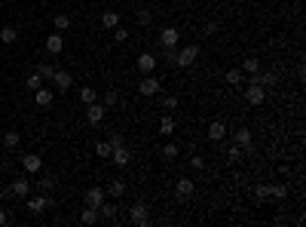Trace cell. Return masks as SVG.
Wrapping results in <instances>:
<instances>
[{
  "instance_id": "1",
  "label": "cell",
  "mask_w": 306,
  "mask_h": 227,
  "mask_svg": "<svg viewBox=\"0 0 306 227\" xmlns=\"http://www.w3.org/2000/svg\"><path fill=\"white\" fill-rule=\"evenodd\" d=\"M160 89H163V83L156 80L153 74H141V83H138V92L144 95V98H153V95H160Z\"/></svg>"
},
{
  "instance_id": "2",
  "label": "cell",
  "mask_w": 306,
  "mask_h": 227,
  "mask_svg": "<svg viewBox=\"0 0 306 227\" xmlns=\"http://www.w3.org/2000/svg\"><path fill=\"white\" fill-rule=\"evenodd\" d=\"M52 206H55V200L46 197L43 190H40V197H31V200H28V212H31V215H43V212L52 209Z\"/></svg>"
},
{
  "instance_id": "3",
  "label": "cell",
  "mask_w": 306,
  "mask_h": 227,
  "mask_svg": "<svg viewBox=\"0 0 306 227\" xmlns=\"http://www.w3.org/2000/svg\"><path fill=\"white\" fill-rule=\"evenodd\" d=\"M196 55H199V46H193V43L184 46V49H178L175 52V68H190L196 62Z\"/></svg>"
},
{
  "instance_id": "4",
  "label": "cell",
  "mask_w": 306,
  "mask_h": 227,
  "mask_svg": "<svg viewBox=\"0 0 306 227\" xmlns=\"http://www.w3.org/2000/svg\"><path fill=\"white\" fill-rule=\"evenodd\" d=\"M245 101L248 105H254V108H260L266 101V89L260 86V83H248V89H245Z\"/></svg>"
},
{
  "instance_id": "5",
  "label": "cell",
  "mask_w": 306,
  "mask_h": 227,
  "mask_svg": "<svg viewBox=\"0 0 306 227\" xmlns=\"http://www.w3.org/2000/svg\"><path fill=\"white\" fill-rule=\"evenodd\" d=\"M107 117V108L104 105H98V101H92V105L86 108V120H89V126H101Z\"/></svg>"
},
{
  "instance_id": "6",
  "label": "cell",
  "mask_w": 306,
  "mask_h": 227,
  "mask_svg": "<svg viewBox=\"0 0 306 227\" xmlns=\"http://www.w3.org/2000/svg\"><path fill=\"white\" fill-rule=\"evenodd\" d=\"M49 83H55V92H67V89L74 86V77H71V71H59V68H55Z\"/></svg>"
},
{
  "instance_id": "7",
  "label": "cell",
  "mask_w": 306,
  "mask_h": 227,
  "mask_svg": "<svg viewBox=\"0 0 306 227\" xmlns=\"http://www.w3.org/2000/svg\"><path fill=\"white\" fill-rule=\"evenodd\" d=\"M129 221H132V224H147V221H150V212H147L144 203H135V206H129Z\"/></svg>"
},
{
  "instance_id": "8",
  "label": "cell",
  "mask_w": 306,
  "mask_h": 227,
  "mask_svg": "<svg viewBox=\"0 0 306 227\" xmlns=\"http://www.w3.org/2000/svg\"><path fill=\"white\" fill-rule=\"evenodd\" d=\"M193 190H196V184L190 178H178L175 181V194H178V200H190L193 197Z\"/></svg>"
},
{
  "instance_id": "9",
  "label": "cell",
  "mask_w": 306,
  "mask_h": 227,
  "mask_svg": "<svg viewBox=\"0 0 306 227\" xmlns=\"http://www.w3.org/2000/svg\"><path fill=\"white\" fill-rule=\"evenodd\" d=\"M21 169H25V172H40V169H43V157L40 154H25V157H21Z\"/></svg>"
},
{
  "instance_id": "10",
  "label": "cell",
  "mask_w": 306,
  "mask_h": 227,
  "mask_svg": "<svg viewBox=\"0 0 306 227\" xmlns=\"http://www.w3.org/2000/svg\"><path fill=\"white\" fill-rule=\"evenodd\" d=\"M52 98H55V89H49V86L34 89V101H37L40 108H49V105H52Z\"/></svg>"
},
{
  "instance_id": "11",
  "label": "cell",
  "mask_w": 306,
  "mask_h": 227,
  "mask_svg": "<svg viewBox=\"0 0 306 227\" xmlns=\"http://www.w3.org/2000/svg\"><path fill=\"white\" fill-rule=\"evenodd\" d=\"M9 190H13V197H19V200H28V197H31V181H25V178H16L13 184H9Z\"/></svg>"
},
{
  "instance_id": "12",
  "label": "cell",
  "mask_w": 306,
  "mask_h": 227,
  "mask_svg": "<svg viewBox=\"0 0 306 227\" xmlns=\"http://www.w3.org/2000/svg\"><path fill=\"white\" fill-rule=\"evenodd\" d=\"M110 160H113V166H129L132 163V154L126 151V144H122V147H113V151H110Z\"/></svg>"
},
{
  "instance_id": "13",
  "label": "cell",
  "mask_w": 306,
  "mask_h": 227,
  "mask_svg": "<svg viewBox=\"0 0 306 227\" xmlns=\"http://www.w3.org/2000/svg\"><path fill=\"white\" fill-rule=\"evenodd\" d=\"M178 40H181V31H178V28H163V34H160L163 49H165V46H178Z\"/></svg>"
},
{
  "instance_id": "14",
  "label": "cell",
  "mask_w": 306,
  "mask_h": 227,
  "mask_svg": "<svg viewBox=\"0 0 306 227\" xmlns=\"http://www.w3.org/2000/svg\"><path fill=\"white\" fill-rule=\"evenodd\" d=\"M153 68H156V55L153 52H141L138 55V71L141 74H153Z\"/></svg>"
},
{
  "instance_id": "15",
  "label": "cell",
  "mask_w": 306,
  "mask_h": 227,
  "mask_svg": "<svg viewBox=\"0 0 306 227\" xmlns=\"http://www.w3.org/2000/svg\"><path fill=\"white\" fill-rule=\"evenodd\" d=\"M104 197H107L104 187H89V190H86V206H95V209H98L101 203H104Z\"/></svg>"
},
{
  "instance_id": "16",
  "label": "cell",
  "mask_w": 306,
  "mask_h": 227,
  "mask_svg": "<svg viewBox=\"0 0 306 227\" xmlns=\"http://www.w3.org/2000/svg\"><path fill=\"white\" fill-rule=\"evenodd\" d=\"M101 25H104L107 31L120 28V9H104V13H101Z\"/></svg>"
},
{
  "instance_id": "17",
  "label": "cell",
  "mask_w": 306,
  "mask_h": 227,
  "mask_svg": "<svg viewBox=\"0 0 306 227\" xmlns=\"http://www.w3.org/2000/svg\"><path fill=\"white\" fill-rule=\"evenodd\" d=\"M236 144H239L245 154L251 151V147H254V135H251V129H239V132H236Z\"/></svg>"
},
{
  "instance_id": "18",
  "label": "cell",
  "mask_w": 306,
  "mask_h": 227,
  "mask_svg": "<svg viewBox=\"0 0 306 227\" xmlns=\"http://www.w3.org/2000/svg\"><path fill=\"white\" fill-rule=\"evenodd\" d=\"M61 49H64V37H61V34H49V37H46V52L59 55Z\"/></svg>"
},
{
  "instance_id": "19",
  "label": "cell",
  "mask_w": 306,
  "mask_h": 227,
  "mask_svg": "<svg viewBox=\"0 0 306 227\" xmlns=\"http://www.w3.org/2000/svg\"><path fill=\"white\" fill-rule=\"evenodd\" d=\"M208 138H211V141H224V138H226V126H224L221 120H214L211 126H208Z\"/></svg>"
},
{
  "instance_id": "20",
  "label": "cell",
  "mask_w": 306,
  "mask_h": 227,
  "mask_svg": "<svg viewBox=\"0 0 306 227\" xmlns=\"http://www.w3.org/2000/svg\"><path fill=\"white\" fill-rule=\"evenodd\" d=\"M224 80L230 83V86H239V83H245V71H239V68H230Z\"/></svg>"
},
{
  "instance_id": "21",
  "label": "cell",
  "mask_w": 306,
  "mask_h": 227,
  "mask_svg": "<svg viewBox=\"0 0 306 227\" xmlns=\"http://www.w3.org/2000/svg\"><path fill=\"white\" fill-rule=\"evenodd\" d=\"M257 83L264 86V89H269V86H276L279 83V74L276 71H266V74H257Z\"/></svg>"
},
{
  "instance_id": "22",
  "label": "cell",
  "mask_w": 306,
  "mask_h": 227,
  "mask_svg": "<svg viewBox=\"0 0 306 227\" xmlns=\"http://www.w3.org/2000/svg\"><path fill=\"white\" fill-rule=\"evenodd\" d=\"M98 218H101V215H98L95 206H86L83 215H80V221H83V224H98Z\"/></svg>"
},
{
  "instance_id": "23",
  "label": "cell",
  "mask_w": 306,
  "mask_h": 227,
  "mask_svg": "<svg viewBox=\"0 0 306 227\" xmlns=\"http://www.w3.org/2000/svg\"><path fill=\"white\" fill-rule=\"evenodd\" d=\"M242 157H245V151H242V147H239V144H236V141H233L230 147H226V160H230V163H239V160H242Z\"/></svg>"
},
{
  "instance_id": "24",
  "label": "cell",
  "mask_w": 306,
  "mask_h": 227,
  "mask_svg": "<svg viewBox=\"0 0 306 227\" xmlns=\"http://www.w3.org/2000/svg\"><path fill=\"white\" fill-rule=\"evenodd\" d=\"M104 194H110L113 200H120L122 194H126V184H122V181H110V184H107V190H104Z\"/></svg>"
},
{
  "instance_id": "25",
  "label": "cell",
  "mask_w": 306,
  "mask_h": 227,
  "mask_svg": "<svg viewBox=\"0 0 306 227\" xmlns=\"http://www.w3.org/2000/svg\"><path fill=\"white\" fill-rule=\"evenodd\" d=\"M98 215H101V218H110V221H113V218H117V206H113V203H107V200H104V203H101V206H98Z\"/></svg>"
},
{
  "instance_id": "26",
  "label": "cell",
  "mask_w": 306,
  "mask_h": 227,
  "mask_svg": "<svg viewBox=\"0 0 306 227\" xmlns=\"http://www.w3.org/2000/svg\"><path fill=\"white\" fill-rule=\"evenodd\" d=\"M37 74L43 77V83H49V80H52V74H55V68H52L49 62H40V65H37Z\"/></svg>"
},
{
  "instance_id": "27",
  "label": "cell",
  "mask_w": 306,
  "mask_h": 227,
  "mask_svg": "<svg viewBox=\"0 0 306 227\" xmlns=\"http://www.w3.org/2000/svg\"><path fill=\"white\" fill-rule=\"evenodd\" d=\"M16 37H19V31H16L13 25H6V28H0V40H3V43H16Z\"/></svg>"
},
{
  "instance_id": "28",
  "label": "cell",
  "mask_w": 306,
  "mask_h": 227,
  "mask_svg": "<svg viewBox=\"0 0 306 227\" xmlns=\"http://www.w3.org/2000/svg\"><path fill=\"white\" fill-rule=\"evenodd\" d=\"M160 132L165 135V138H168V135H175V120L172 117H163L160 120Z\"/></svg>"
},
{
  "instance_id": "29",
  "label": "cell",
  "mask_w": 306,
  "mask_h": 227,
  "mask_svg": "<svg viewBox=\"0 0 306 227\" xmlns=\"http://www.w3.org/2000/svg\"><path fill=\"white\" fill-rule=\"evenodd\" d=\"M19 141H21V135H19L16 129H9V132H3V144H6V147H19Z\"/></svg>"
},
{
  "instance_id": "30",
  "label": "cell",
  "mask_w": 306,
  "mask_h": 227,
  "mask_svg": "<svg viewBox=\"0 0 306 227\" xmlns=\"http://www.w3.org/2000/svg\"><path fill=\"white\" fill-rule=\"evenodd\" d=\"M52 25H55V31H67V28H71V16L59 13V16H55V22H52Z\"/></svg>"
},
{
  "instance_id": "31",
  "label": "cell",
  "mask_w": 306,
  "mask_h": 227,
  "mask_svg": "<svg viewBox=\"0 0 306 227\" xmlns=\"http://www.w3.org/2000/svg\"><path fill=\"white\" fill-rule=\"evenodd\" d=\"M242 71H245V74H257V71H260V62L254 59V55H248L245 65H242Z\"/></svg>"
},
{
  "instance_id": "32",
  "label": "cell",
  "mask_w": 306,
  "mask_h": 227,
  "mask_svg": "<svg viewBox=\"0 0 306 227\" xmlns=\"http://www.w3.org/2000/svg\"><path fill=\"white\" fill-rule=\"evenodd\" d=\"M117 101H120V92H117V89H107V92H104V101H101V105H104V108H113Z\"/></svg>"
},
{
  "instance_id": "33",
  "label": "cell",
  "mask_w": 306,
  "mask_h": 227,
  "mask_svg": "<svg viewBox=\"0 0 306 227\" xmlns=\"http://www.w3.org/2000/svg\"><path fill=\"white\" fill-rule=\"evenodd\" d=\"M25 86H28V89H31V92H34V89H40V86H43V77H40L37 71H34V74L28 77V80H25Z\"/></svg>"
},
{
  "instance_id": "34",
  "label": "cell",
  "mask_w": 306,
  "mask_h": 227,
  "mask_svg": "<svg viewBox=\"0 0 306 227\" xmlns=\"http://www.w3.org/2000/svg\"><path fill=\"white\" fill-rule=\"evenodd\" d=\"M80 98L86 101V105H92L98 95H95V89H92V86H83V89H80Z\"/></svg>"
},
{
  "instance_id": "35",
  "label": "cell",
  "mask_w": 306,
  "mask_h": 227,
  "mask_svg": "<svg viewBox=\"0 0 306 227\" xmlns=\"http://www.w3.org/2000/svg\"><path fill=\"white\" fill-rule=\"evenodd\" d=\"M257 200H266V197H273V184H257Z\"/></svg>"
},
{
  "instance_id": "36",
  "label": "cell",
  "mask_w": 306,
  "mask_h": 227,
  "mask_svg": "<svg viewBox=\"0 0 306 227\" xmlns=\"http://www.w3.org/2000/svg\"><path fill=\"white\" fill-rule=\"evenodd\" d=\"M163 157H165V160H175V157H178V144H172V141L163 144Z\"/></svg>"
},
{
  "instance_id": "37",
  "label": "cell",
  "mask_w": 306,
  "mask_h": 227,
  "mask_svg": "<svg viewBox=\"0 0 306 227\" xmlns=\"http://www.w3.org/2000/svg\"><path fill=\"white\" fill-rule=\"evenodd\" d=\"M150 22H153L150 9H138V25H141V28H147V25H150Z\"/></svg>"
},
{
  "instance_id": "38",
  "label": "cell",
  "mask_w": 306,
  "mask_h": 227,
  "mask_svg": "<svg viewBox=\"0 0 306 227\" xmlns=\"http://www.w3.org/2000/svg\"><path fill=\"white\" fill-rule=\"evenodd\" d=\"M110 151H113V147H110V141H101V144H95V154H98V157H110Z\"/></svg>"
},
{
  "instance_id": "39",
  "label": "cell",
  "mask_w": 306,
  "mask_h": 227,
  "mask_svg": "<svg viewBox=\"0 0 306 227\" xmlns=\"http://www.w3.org/2000/svg\"><path fill=\"white\" fill-rule=\"evenodd\" d=\"M37 187H40V190H52V187H55V178H52V175L40 178V181H37Z\"/></svg>"
},
{
  "instance_id": "40",
  "label": "cell",
  "mask_w": 306,
  "mask_h": 227,
  "mask_svg": "<svg viewBox=\"0 0 306 227\" xmlns=\"http://www.w3.org/2000/svg\"><path fill=\"white\" fill-rule=\"evenodd\" d=\"M273 197H276V200H285V197H288V187H285V184H273Z\"/></svg>"
},
{
  "instance_id": "41",
  "label": "cell",
  "mask_w": 306,
  "mask_h": 227,
  "mask_svg": "<svg viewBox=\"0 0 306 227\" xmlns=\"http://www.w3.org/2000/svg\"><path fill=\"white\" fill-rule=\"evenodd\" d=\"M113 31H117V34H113V40H117V43H126L129 40V31L126 28H113Z\"/></svg>"
},
{
  "instance_id": "42",
  "label": "cell",
  "mask_w": 306,
  "mask_h": 227,
  "mask_svg": "<svg viewBox=\"0 0 306 227\" xmlns=\"http://www.w3.org/2000/svg\"><path fill=\"white\" fill-rule=\"evenodd\" d=\"M190 166H193V169H199V172H202V169H205V160H202V157H190Z\"/></svg>"
},
{
  "instance_id": "43",
  "label": "cell",
  "mask_w": 306,
  "mask_h": 227,
  "mask_svg": "<svg viewBox=\"0 0 306 227\" xmlns=\"http://www.w3.org/2000/svg\"><path fill=\"white\" fill-rule=\"evenodd\" d=\"M122 144H126V141H122V135L113 132V135H110V147H122Z\"/></svg>"
},
{
  "instance_id": "44",
  "label": "cell",
  "mask_w": 306,
  "mask_h": 227,
  "mask_svg": "<svg viewBox=\"0 0 306 227\" xmlns=\"http://www.w3.org/2000/svg\"><path fill=\"white\" fill-rule=\"evenodd\" d=\"M3 224H13V218H9V212L0 206V227H3Z\"/></svg>"
},
{
  "instance_id": "45",
  "label": "cell",
  "mask_w": 306,
  "mask_h": 227,
  "mask_svg": "<svg viewBox=\"0 0 306 227\" xmlns=\"http://www.w3.org/2000/svg\"><path fill=\"white\" fill-rule=\"evenodd\" d=\"M165 108H178V98L175 95H165Z\"/></svg>"
},
{
  "instance_id": "46",
  "label": "cell",
  "mask_w": 306,
  "mask_h": 227,
  "mask_svg": "<svg viewBox=\"0 0 306 227\" xmlns=\"http://www.w3.org/2000/svg\"><path fill=\"white\" fill-rule=\"evenodd\" d=\"M132 3H138V0H132Z\"/></svg>"
}]
</instances>
